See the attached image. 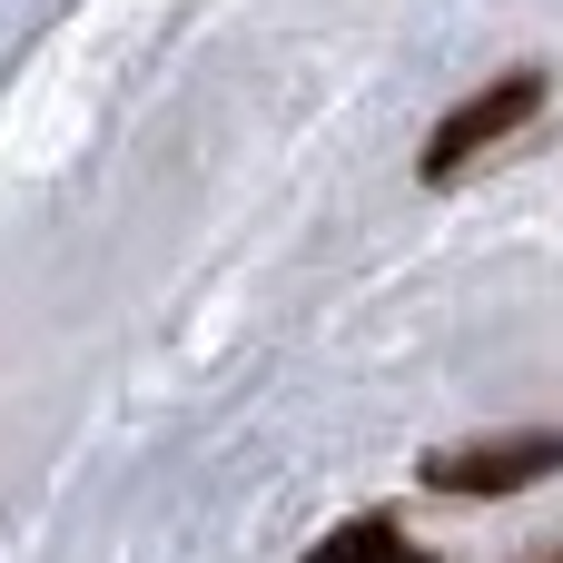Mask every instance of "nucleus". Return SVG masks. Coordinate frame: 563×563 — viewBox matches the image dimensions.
I'll use <instances>...</instances> for the list:
<instances>
[{
	"label": "nucleus",
	"mask_w": 563,
	"mask_h": 563,
	"mask_svg": "<svg viewBox=\"0 0 563 563\" xmlns=\"http://www.w3.org/2000/svg\"><path fill=\"white\" fill-rule=\"evenodd\" d=\"M534 109H544V69H534V59H525V69H495L475 99H455V109L435 119V139H426V158H416V178H426V188L465 178V168H475L485 148H505Z\"/></svg>",
	"instance_id": "obj_1"
},
{
	"label": "nucleus",
	"mask_w": 563,
	"mask_h": 563,
	"mask_svg": "<svg viewBox=\"0 0 563 563\" xmlns=\"http://www.w3.org/2000/svg\"><path fill=\"white\" fill-rule=\"evenodd\" d=\"M416 475H426L435 495H525V485L563 475V435H485V445H445V455H426Z\"/></svg>",
	"instance_id": "obj_2"
},
{
	"label": "nucleus",
	"mask_w": 563,
	"mask_h": 563,
	"mask_svg": "<svg viewBox=\"0 0 563 563\" xmlns=\"http://www.w3.org/2000/svg\"><path fill=\"white\" fill-rule=\"evenodd\" d=\"M534 563H563V544H554V554H534Z\"/></svg>",
	"instance_id": "obj_4"
},
{
	"label": "nucleus",
	"mask_w": 563,
	"mask_h": 563,
	"mask_svg": "<svg viewBox=\"0 0 563 563\" xmlns=\"http://www.w3.org/2000/svg\"><path fill=\"white\" fill-rule=\"evenodd\" d=\"M297 563H435V554H426V544H406V534H396L386 515H356V525L317 534V544H307Z\"/></svg>",
	"instance_id": "obj_3"
}]
</instances>
